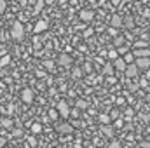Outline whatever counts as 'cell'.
<instances>
[{"label": "cell", "instance_id": "6da1fadb", "mask_svg": "<svg viewBox=\"0 0 150 148\" xmlns=\"http://www.w3.org/2000/svg\"><path fill=\"white\" fill-rule=\"evenodd\" d=\"M11 37L14 38V40H21V38L25 37V26H23V23H19V21L12 23V26H11Z\"/></svg>", "mask_w": 150, "mask_h": 148}, {"label": "cell", "instance_id": "7a4b0ae2", "mask_svg": "<svg viewBox=\"0 0 150 148\" xmlns=\"http://www.w3.org/2000/svg\"><path fill=\"white\" fill-rule=\"evenodd\" d=\"M134 65H136L138 72H140V70L147 72V70H150V58H136V59H134Z\"/></svg>", "mask_w": 150, "mask_h": 148}, {"label": "cell", "instance_id": "3957f363", "mask_svg": "<svg viewBox=\"0 0 150 148\" xmlns=\"http://www.w3.org/2000/svg\"><path fill=\"white\" fill-rule=\"evenodd\" d=\"M56 111H58V115H61L63 118H67L70 115V106L67 105V101H59L58 106H56Z\"/></svg>", "mask_w": 150, "mask_h": 148}, {"label": "cell", "instance_id": "277c9868", "mask_svg": "<svg viewBox=\"0 0 150 148\" xmlns=\"http://www.w3.org/2000/svg\"><path fill=\"white\" fill-rule=\"evenodd\" d=\"M56 131L59 132V134H72L74 132V125H70V124H67V122H63V124H59L58 127H56Z\"/></svg>", "mask_w": 150, "mask_h": 148}, {"label": "cell", "instance_id": "5b68a950", "mask_svg": "<svg viewBox=\"0 0 150 148\" xmlns=\"http://www.w3.org/2000/svg\"><path fill=\"white\" fill-rule=\"evenodd\" d=\"M138 73H140V72H138V68H136V65H134V63H133V65H127V66H126V70H124V75H126L127 78H134Z\"/></svg>", "mask_w": 150, "mask_h": 148}, {"label": "cell", "instance_id": "8992f818", "mask_svg": "<svg viewBox=\"0 0 150 148\" xmlns=\"http://www.w3.org/2000/svg\"><path fill=\"white\" fill-rule=\"evenodd\" d=\"M21 99H23L25 103H28V105H30V103H33V91H32V89H28V87H26V89H23V92H21Z\"/></svg>", "mask_w": 150, "mask_h": 148}, {"label": "cell", "instance_id": "52a82bcc", "mask_svg": "<svg viewBox=\"0 0 150 148\" xmlns=\"http://www.w3.org/2000/svg\"><path fill=\"white\" fill-rule=\"evenodd\" d=\"M93 18H94V12H93V11H87V9H82V11H80V19H82V21L91 23Z\"/></svg>", "mask_w": 150, "mask_h": 148}, {"label": "cell", "instance_id": "ba28073f", "mask_svg": "<svg viewBox=\"0 0 150 148\" xmlns=\"http://www.w3.org/2000/svg\"><path fill=\"white\" fill-rule=\"evenodd\" d=\"M58 63H59L61 66H72L74 59H72V56H68V54H61V56L58 58Z\"/></svg>", "mask_w": 150, "mask_h": 148}, {"label": "cell", "instance_id": "9c48e42d", "mask_svg": "<svg viewBox=\"0 0 150 148\" xmlns=\"http://www.w3.org/2000/svg\"><path fill=\"white\" fill-rule=\"evenodd\" d=\"M133 56H134V59L136 58H150V49H147V47L136 49V51H133Z\"/></svg>", "mask_w": 150, "mask_h": 148}, {"label": "cell", "instance_id": "30bf717a", "mask_svg": "<svg viewBox=\"0 0 150 148\" xmlns=\"http://www.w3.org/2000/svg\"><path fill=\"white\" fill-rule=\"evenodd\" d=\"M112 66H113V70H117V72H124L127 65H126V63H124V59H122V58L119 56V58H117V59L113 61V65H112Z\"/></svg>", "mask_w": 150, "mask_h": 148}, {"label": "cell", "instance_id": "8fae6325", "mask_svg": "<svg viewBox=\"0 0 150 148\" xmlns=\"http://www.w3.org/2000/svg\"><path fill=\"white\" fill-rule=\"evenodd\" d=\"M110 26H112V28H122V16L113 14L112 19H110Z\"/></svg>", "mask_w": 150, "mask_h": 148}, {"label": "cell", "instance_id": "7c38bea8", "mask_svg": "<svg viewBox=\"0 0 150 148\" xmlns=\"http://www.w3.org/2000/svg\"><path fill=\"white\" fill-rule=\"evenodd\" d=\"M47 26H49V23H47V21H44V19H42V21H37V25L33 26V32H35V33H40V32L47 30Z\"/></svg>", "mask_w": 150, "mask_h": 148}, {"label": "cell", "instance_id": "4fadbf2b", "mask_svg": "<svg viewBox=\"0 0 150 148\" xmlns=\"http://www.w3.org/2000/svg\"><path fill=\"white\" fill-rule=\"evenodd\" d=\"M122 26H124V28H133V26H134V18H133V16L122 18Z\"/></svg>", "mask_w": 150, "mask_h": 148}, {"label": "cell", "instance_id": "5bb4252c", "mask_svg": "<svg viewBox=\"0 0 150 148\" xmlns=\"http://www.w3.org/2000/svg\"><path fill=\"white\" fill-rule=\"evenodd\" d=\"M122 59H124V63L126 65H133L134 63V56H133V52L129 51V52H126L124 56H122Z\"/></svg>", "mask_w": 150, "mask_h": 148}, {"label": "cell", "instance_id": "9a60e30c", "mask_svg": "<svg viewBox=\"0 0 150 148\" xmlns=\"http://www.w3.org/2000/svg\"><path fill=\"white\" fill-rule=\"evenodd\" d=\"M32 132H33V134H40V132H42V124H38V122L32 124Z\"/></svg>", "mask_w": 150, "mask_h": 148}, {"label": "cell", "instance_id": "2e32d148", "mask_svg": "<svg viewBox=\"0 0 150 148\" xmlns=\"http://www.w3.org/2000/svg\"><path fill=\"white\" fill-rule=\"evenodd\" d=\"M9 63H11V56L9 54H5V56L0 58V66H7Z\"/></svg>", "mask_w": 150, "mask_h": 148}, {"label": "cell", "instance_id": "e0dca14e", "mask_svg": "<svg viewBox=\"0 0 150 148\" xmlns=\"http://www.w3.org/2000/svg\"><path fill=\"white\" fill-rule=\"evenodd\" d=\"M101 131H103L108 138H112V136H113V129L110 127V125H103V127H101Z\"/></svg>", "mask_w": 150, "mask_h": 148}, {"label": "cell", "instance_id": "ac0fdd59", "mask_svg": "<svg viewBox=\"0 0 150 148\" xmlns=\"http://www.w3.org/2000/svg\"><path fill=\"white\" fill-rule=\"evenodd\" d=\"M2 125H4L5 129H12V120H11V118H4V120H2Z\"/></svg>", "mask_w": 150, "mask_h": 148}, {"label": "cell", "instance_id": "d6986e66", "mask_svg": "<svg viewBox=\"0 0 150 148\" xmlns=\"http://www.w3.org/2000/svg\"><path fill=\"white\" fill-rule=\"evenodd\" d=\"M107 56H108L110 59H113V61H115V59L119 58V54H117V51H115V49H110V51L107 52Z\"/></svg>", "mask_w": 150, "mask_h": 148}, {"label": "cell", "instance_id": "ffe728a7", "mask_svg": "<svg viewBox=\"0 0 150 148\" xmlns=\"http://www.w3.org/2000/svg\"><path fill=\"white\" fill-rule=\"evenodd\" d=\"M72 77H74V78H80V77H82V70H80V68H74V70H72Z\"/></svg>", "mask_w": 150, "mask_h": 148}, {"label": "cell", "instance_id": "44dd1931", "mask_svg": "<svg viewBox=\"0 0 150 148\" xmlns=\"http://www.w3.org/2000/svg\"><path fill=\"white\" fill-rule=\"evenodd\" d=\"M115 51H117V54H122V56H124L126 52H129V49H127L126 45H120V47H117Z\"/></svg>", "mask_w": 150, "mask_h": 148}, {"label": "cell", "instance_id": "7402d4cb", "mask_svg": "<svg viewBox=\"0 0 150 148\" xmlns=\"http://www.w3.org/2000/svg\"><path fill=\"white\" fill-rule=\"evenodd\" d=\"M103 73H105V75H112V73H113V66H112V65H105V68H103Z\"/></svg>", "mask_w": 150, "mask_h": 148}, {"label": "cell", "instance_id": "603a6c76", "mask_svg": "<svg viewBox=\"0 0 150 148\" xmlns=\"http://www.w3.org/2000/svg\"><path fill=\"white\" fill-rule=\"evenodd\" d=\"M100 122H101V124H105V125H107V124H108V122H110V115H100Z\"/></svg>", "mask_w": 150, "mask_h": 148}, {"label": "cell", "instance_id": "cb8c5ba5", "mask_svg": "<svg viewBox=\"0 0 150 148\" xmlns=\"http://www.w3.org/2000/svg\"><path fill=\"white\" fill-rule=\"evenodd\" d=\"M44 5H45V4H44V0H37V4H35V12H40Z\"/></svg>", "mask_w": 150, "mask_h": 148}, {"label": "cell", "instance_id": "d4e9b609", "mask_svg": "<svg viewBox=\"0 0 150 148\" xmlns=\"http://www.w3.org/2000/svg\"><path fill=\"white\" fill-rule=\"evenodd\" d=\"M77 108H80V110H84V108H87V103H86L84 99H79V101H77Z\"/></svg>", "mask_w": 150, "mask_h": 148}, {"label": "cell", "instance_id": "484cf974", "mask_svg": "<svg viewBox=\"0 0 150 148\" xmlns=\"http://www.w3.org/2000/svg\"><path fill=\"white\" fill-rule=\"evenodd\" d=\"M113 44H115V47H120V45H124V38H122V37H117Z\"/></svg>", "mask_w": 150, "mask_h": 148}, {"label": "cell", "instance_id": "4316f807", "mask_svg": "<svg viewBox=\"0 0 150 148\" xmlns=\"http://www.w3.org/2000/svg\"><path fill=\"white\" fill-rule=\"evenodd\" d=\"M108 148H122V145H120L119 141H115V140H113V141H110V145H108Z\"/></svg>", "mask_w": 150, "mask_h": 148}, {"label": "cell", "instance_id": "83f0119b", "mask_svg": "<svg viewBox=\"0 0 150 148\" xmlns=\"http://www.w3.org/2000/svg\"><path fill=\"white\" fill-rule=\"evenodd\" d=\"M5 9H7V4H5V0H0V14H2V12H5Z\"/></svg>", "mask_w": 150, "mask_h": 148}, {"label": "cell", "instance_id": "f1b7e54d", "mask_svg": "<svg viewBox=\"0 0 150 148\" xmlns=\"http://www.w3.org/2000/svg\"><path fill=\"white\" fill-rule=\"evenodd\" d=\"M49 117H51L52 120H56V118H58V111H56V110H51V111H49Z\"/></svg>", "mask_w": 150, "mask_h": 148}, {"label": "cell", "instance_id": "f546056e", "mask_svg": "<svg viewBox=\"0 0 150 148\" xmlns=\"http://www.w3.org/2000/svg\"><path fill=\"white\" fill-rule=\"evenodd\" d=\"M122 124H124V120H122V118L115 120V127H117V129H120V127H122Z\"/></svg>", "mask_w": 150, "mask_h": 148}, {"label": "cell", "instance_id": "4dcf8cb0", "mask_svg": "<svg viewBox=\"0 0 150 148\" xmlns=\"http://www.w3.org/2000/svg\"><path fill=\"white\" fill-rule=\"evenodd\" d=\"M12 134H14L16 138H19V136H21L23 132H21V129H14V131H12Z\"/></svg>", "mask_w": 150, "mask_h": 148}, {"label": "cell", "instance_id": "1f68e13d", "mask_svg": "<svg viewBox=\"0 0 150 148\" xmlns=\"http://www.w3.org/2000/svg\"><path fill=\"white\" fill-rule=\"evenodd\" d=\"M117 117H119V111L113 110V111H112V115H110V120H112V118H117Z\"/></svg>", "mask_w": 150, "mask_h": 148}, {"label": "cell", "instance_id": "d6a6232c", "mask_svg": "<svg viewBox=\"0 0 150 148\" xmlns=\"http://www.w3.org/2000/svg\"><path fill=\"white\" fill-rule=\"evenodd\" d=\"M45 66H47L49 70H52V61H45Z\"/></svg>", "mask_w": 150, "mask_h": 148}, {"label": "cell", "instance_id": "836d02e7", "mask_svg": "<svg viewBox=\"0 0 150 148\" xmlns=\"http://www.w3.org/2000/svg\"><path fill=\"white\" fill-rule=\"evenodd\" d=\"M147 84H149V80H147V78H145V80H142V82H140V85H142V87H147Z\"/></svg>", "mask_w": 150, "mask_h": 148}, {"label": "cell", "instance_id": "e575fe53", "mask_svg": "<svg viewBox=\"0 0 150 148\" xmlns=\"http://www.w3.org/2000/svg\"><path fill=\"white\" fill-rule=\"evenodd\" d=\"M129 89L134 92V91H138V85H136V84H133V85H129Z\"/></svg>", "mask_w": 150, "mask_h": 148}, {"label": "cell", "instance_id": "d590c367", "mask_svg": "<svg viewBox=\"0 0 150 148\" xmlns=\"http://www.w3.org/2000/svg\"><path fill=\"white\" fill-rule=\"evenodd\" d=\"M70 115H74V117H79V110H70Z\"/></svg>", "mask_w": 150, "mask_h": 148}, {"label": "cell", "instance_id": "8d00e7d4", "mask_svg": "<svg viewBox=\"0 0 150 148\" xmlns=\"http://www.w3.org/2000/svg\"><path fill=\"white\" fill-rule=\"evenodd\" d=\"M120 2H122V0H112V4H113V5H119Z\"/></svg>", "mask_w": 150, "mask_h": 148}, {"label": "cell", "instance_id": "74e56055", "mask_svg": "<svg viewBox=\"0 0 150 148\" xmlns=\"http://www.w3.org/2000/svg\"><path fill=\"white\" fill-rule=\"evenodd\" d=\"M56 0H44V4H54Z\"/></svg>", "mask_w": 150, "mask_h": 148}, {"label": "cell", "instance_id": "f35d334b", "mask_svg": "<svg viewBox=\"0 0 150 148\" xmlns=\"http://www.w3.org/2000/svg\"><path fill=\"white\" fill-rule=\"evenodd\" d=\"M142 147H143V148H150V143H143Z\"/></svg>", "mask_w": 150, "mask_h": 148}, {"label": "cell", "instance_id": "ab89813d", "mask_svg": "<svg viewBox=\"0 0 150 148\" xmlns=\"http://www.w3.org/2000/svg\"><path fill=\"white\" fill-rule=\"evenodd\" d=\"M145 99H147V101L150 103V94H147V98H145Z\"/></svg>", "mask_w": 150, "mask_h": 148}, {"label": "cell", "instance_id": "60d3db41", "mask_svg": "<svg viewBox=\"0 0 150 148\" xmlns=\"http://www.w3.org/2000/svg\"><path fill=\"white\" fill-rule=\"evenodd\" d=\"M147 77H149V78H150V70H147Z\"/></svg>", "mask_w": 150, "mask_h": 148}, {"label": "cell", "instance_id": "b9f144b4", "mask_svg": "<svg viewBox=\"0 0 150 148\" xmlns=\"http://www.w3.org/2000/svg\"><path fill=\"white\" fill-rule=\"evenodd\" d=\"M59 2H63V4H65V2H67V0H59Z\"/></svg>", "mask_w": 150, "mask_h": 148}, {"label": "cell", "instance_id": "7bdbcfd3", "mask_svg": "<svg viewBox=\"0 0 150 148\" xmlns=\"http://www.w3.org/2000/svg\"><path fill=\"white\" fill-rule=\"evenodd\" d=\"M4 148H12V147H4Z\"/></svg>", "mask_w": 150, "mask_h": 148}]
</instances>
